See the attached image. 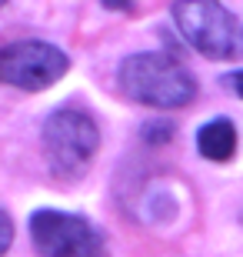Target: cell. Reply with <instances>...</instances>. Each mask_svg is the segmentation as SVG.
<instances>
[{
	"label": "cell",
	"mask_w": 243,
	"mask_h": 257,
	"mask_svg": "<svg viewBox=\"0 0 243 257\" xmlns=\"http://www.w3.org/2000/svg\"><path fill=\"white\" fill-rule=\"evenodd\" d=\"M117 80L120 90L130 100L153 110H173V107H187L196 97V80L187 67L170 54L157 50H143L130 54L117 67Z\"/></svg>",
	"instance_id": "6da1fadb"
},
{
	"label": "cell",
	"mask_w": 243,
	"mask_h": 257,
	"mask_svg": "<svg viewBox=\"0 0 243 257\" xmlns=\"http://www.w3.org/2000/svg\"><path fill=\"white\" fill-rule=\"evenodd\" d=\"M180 34L187 37L193 50H200L210 60H233L243 50L240 24L223 4H203V0H187L170 7Z\"/></svg>",
	"instance_id": "3957f363"
},
{
	"label": "cell",
	"mask_w": 243,
	"mask_h": 257,
	"mask_svg": "<svg viewBox=\"0 0 243 257\" xmlns=\"http://www.w3.org/2000/svg\"><path fill=\"white\" fill-rule=\"evenodd\" d=\"M196 151L203 154L206 161L226 164L236 154V127L226 117H216V120L203 124L196 131Z\"/></svg>",
	"instance_id": "8992f818"
},
{
	"label": "cell",
	"mask_w": 243,
	"mask_h": 257,
	"mask_svg": "<svg viewBox=\"0 0 243 257\" xmlns=\"http://www.w3.org/2000/svg\"><path fill=\"white\" fill-rule=\"evenodd\" d=\"M44 147L57 177H80L100 147V127L80 107H60L44 124Z\"/></svg>",
	"instance_id": "7a4b0ae2"
},
{
	"label": "cell",
	"mask_w": 243,
	"mask_h": 257,
	"mask_svg": "<svg viewBox=\"0 0 243 257\" xmlns=\"http://www.w3.org/2000/svg\"><path fill=\"white\" fill-rule=\"evenodd\" d=\"M14 244V220L7 217V210H0V257L10 250Z\"/></svg>",
	"instance_id": "ba28073f"
},
{
	"label": "cell",
	"mask_w": 243,
	"mask_h": 257,
	"mask_svg": "<svg viewBox=\"0 0 243 257\" xmlns=\"http://www.w3.org/2000/svg\"><path fill=\"white\" fill-rule=\"evenodd\" d=\"M70 70V57L47 40H17L0 47V84L14 90H50Z\"/></svg>",
	"instance_id": "277c9868"
},
{
	"label": "cell",
	"mask_w": 243,
	"mask_h": 257,
	"mask_svg": "<svg viewBox=\"0 0 243 257\" xmlns=\"http://www.w3.org/2000/svg\"><path fill=\"white\" fill-rule=\"evenodd\" d=\"M0 7H4V0H0Z\"/></svg>",
	"instance_id": "30bf717a"
},
{
	"label": "cell",
	"mask_w": 243,
	"mask_h": 257,
	"mask_svg": "<svg viewBox=\"0 0 243 257\" xmlns=\"http://www.w3.org/2000/svg\"><path fill=\"white\" fill-rule=\"evenodd\" d=\"M30 240L40 257H110L100 230L67 210H37L30 217Z\"/></svg>",
	"instance_id": "5b68a950"
},
{
	"label": "cell",
	"mask_w": 243,
	"mask_h": 257,
	"mask_svg": "<svg viewBox=\"0 0 243 257\" xmlns=\"http://www.w3.org/2000/svg\"><path fill=\"white\" fill-rule=\"evenodd\" d=\"M170 137H173V120H167V117H153L143 124V141L147 144H167Z\"/></svg>",
	"instance_id": "52a82bcc"
},
{
	"label": "cell",
	"mask_w": 243,
	"mask_h": 257,
	"mask_svg": "<svg viewBox=\"0 0 243 257\" xmlns=\"http://www.w3.org/2000/svg\"><path fill=\"white\" fill-rule=\"evenodd\" d=\"M223 84H226V87H230V90H233V94L243 100V70H236V74L223 77Z\"/></svg>",
	"instance_id": "9c48e42d"
}]
</instances>
